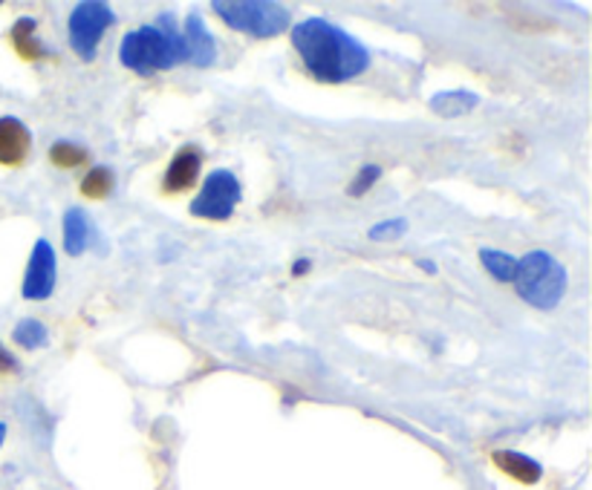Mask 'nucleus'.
I'll use <instances>...</instances> for the list:
<instances>
[{
  "label": "nucleus",
  "instance_id": "f257e3e1",
  "mask_svg": "<svg viewBox=\"0 0 592 490\" xmlns=\"http://www.w3.org/2000/svg\"><path fill=\"white\" fill-rule=\"evenodd\" d=\"M292 47L304 61L306 73L315 75L318 82H350L371 66V52L353 35L324 17H306L292 26Z\"/></svg>",
  "mask_w": 592,
  "mask_h": 490
},
{
  "label": "nucleus",
  "instance_id": "f03ea898",
  "mask_svg": "<svg viewBox=\"0 0 592 490\" xmlns=\"http://www.w3.org/2000/svg\"><path fill=\"white\" fill-rule=\"evenodd\" d=\"M119 61L140 75L162 73V70H171L173 64L185 61V44H182V33L173 24V17L162 12L157 24L140 26L124 35L122 47H119Z\"/></svg>",
  "mask_w": 592,
  "mask_h": 490
},
{
  "label": "nucleus",
  "instance_id": "7ed1b4c3",
  "mask_svg": "<svg viewBox=\"0 0 592 490\" xmlns=\"http://www.w3.org/2000/svg\"><path fill=\"white\" fill-rule=\"evenodd\" d=\"M515 289L520 301H527L535 309L549 311L564 301L567 292V269L560 266L552 254L532 252L523 260H518V274H515Z\"/></svg>",
  "mask_w": 592,
  "mask_h": 490
},
{
  "label": "nucleus",
  "instance_id": "20e7f679",
  "mask_svg": "<svg viewBox=\"0 0 592 490\" xmlns=\"http://www.w3.org/2000/svg\"><path fill=\"white\" fill-rule=\"evenodd\" d=\"M212 9L231 29L252 35V38H275V35L287 33L292 24L289 9L271 3V0H215Z\"/></svg>",
  "mask_w": 592,
  "mask_h": 490
},
{
  "label": "nucleus",
  "instance_id": "39448f33",
  "mask_svg": "<svg viewBox=\"0 0 592 490\" xmlns=\"http://www.w3.org/2000/svg\"><path fill=\"white\" fill-rule=\"evenodd\" d=\"M113 9L101 0H84L70 15V47L82 61H93L99 52L101 35L108 26H113Z\"/></svg>",
  "mask_w": 592,
  "mask_h": 490
},
{
  "label": "nucleus",
  "instance_id": "423d86ee",
  "mask_svg": "<svg viewBox=\"0 0 592 490\" xmlns=\"http://www.w3.org/2000/svg\"><path fill=\"white\" fill-rule=\"evenodd\" d=\"M240 203V182L231 171H215L206 176L200 196L191 203V213L203 220H229Z\"/></svg>",
  "mask_w": 592,
  "mask_h": 490
},
{
  "label": "nucleus",
  "instance_id": "0eeeda50",
  "mask_svg": "<svg viewBox=\"0 0 592 490\" xmlns=\"http://www.w3.org/2000/svg\"><path fill=\"white\" fill-rule=\"evenodd\" d=\"M56 248L47 240H38L26 266L24 278V297L26 301H47L56 289Z\"/></svg>",
  "mask_w": 592,
  "mask_h": 490
},
{
  "label": "nucleus",
  "instance_id": "6e6552de",
  "mask_svg": "<svg viewBox=\"0 0 592 490\" xmlns=\"http://www.w3.org/2000/svg\"><path fill=\"white\" fill-rule=\"evenodd\" d=\"M182 44H185V61L194 66H208L217 58V44L208 33L206 21L200 15H189L185 29H182Z\"/></svg>",
  "mask_w": 592,
  "mask_h": 490
},
{
  "label": "nucleus",
  "instance_id": "1a4fd4ad",
  "mask_svg": "<svg viewBox=\"0 0 592 490\" xmlns=\"http://www.w3.org/2000/svg\"><path fill=\"white\" fill-rule=\"evenodd\" d=\"M200 164H203V156H200L197 147H182L180 154L173 156L168 173H165V194H182V191H189L191 185L197 182Z\"/></svg>",
  "mask_w": 592,
  "mask_h": 490
},
{
  "label": "nucleus",
  "instance_id": "9d476101",
  "mask_svg": "<svg viewBox=\"0 0 592 490\" xmlns=\"http://www.w3.org/2000/svg\"><path fill=\"white\" fill-rule=\"evenodd\" d=\"M29 154V131L24 122H17L12 115L0 119V162L21 164Z\"/></svg>",
  "mask_w": 592,
  "mask_h": 490
},
{
  "label": "nucleus",
  "instance_id": "9b49d317",
  "mask_svg": "<svg viewBox=\"0 0 592 490\" xmlns=\"http://www.w3.org/2000/svg\"><path fill=\"white\" fill-rule=\"evenodd\" d=\"M492 458H494V465L500 467L506 476H511L515 482L535 485L543 476V467L537 465L535 458L523 456V453H515V450H497Z\"/></svg>",
  "mask_w": 592,
  "mask_h": 490
},
{
  "label": "nucleus",
  "instance_id": "f8f14e48",
  "mask_svg": "<svg viewBox=\"0 0 592 490\" xmlns=\"http://www.w3.org/2000/svg\"><path fill=\"white\" fill-rule=\"evenodd\" d=\"M428 105L436 115L454 119V115L471 113V110L480 105V98H478V93H469V90H445V93H436Z\"/></svg>",
  "mask_w": 592,
  "mask_h": 490
},
{
  "label": "nucleus",
  "instance_id": "ddd939ff",
  "mask_svg": "<svg viewBox=\"0 0 592 490\" xmlns=\"http://www.w3.org/2000/svg\"><path fill=\"white\" fill-rule=\"evenodd\" d=\"M90 243V220H87V213L82 208H70L64 213V248L70 257H78L84 254Z\"/></svg>",
  "mask_w": 592,
  "mask_h": 490
},
{
  "label": "nucleus",
  "instance_id": "4468645a",
  "mask_svg": "<svg viewBox=\"0 0 592 490\" xmlns=\"http://www.w3.org/2000/svg\"><path fill=\"white\" fill-rule=\"evenodd\" d=\"M35 29H38L35 17H21V21L12 26V47H15L17 56L26 58V61H38V58L47 56Z\"/></svg>",
  "mask_w": 592,
  "mask_h": 490
},
{
  "label": "nucleus",
  "instance_id": "2eb2a0df",
  "mask_svg": "<svg viewBox=\"0 0 592 490\" xmlns=\"http://www.w3.org/2000/svg\"><path fill=\"white\" fill-rule=\"evenodd\" d=\"M480 260H483V269L488 271L494 280H500V283H515L518 260H515L511 254L500 252V248H480Z\"/></svg>",
  "mask_w": 592,
  "mask_h": 490
},
{
  "label": "nucleus",
  "instance_id": "dca6fc26",
  "mask_svg": "<svg viewBox=\"0 0 592 490\" xmlns=\"http://www.w3.org/2000/svg\"><path fill=\"white\" fill-rule=\"evenodd\" d=\"M12 338H15L17 346H24V350H38V346H47V343H50V332H47V327H44L41 320H35V318L21 320V323L15 327V332H12Z\"/></svg>",
  "mask_w": 592,
  "mask_h": 490
},
{
  "label": "nucleus",
  "instance_id": "f3484780",
  "mask_svg": "<svg viewBox=\"0 0 592 490\" xmlns=\"http://www.w3.org/2000/svg\"><path fill=\"white\" fill-rule=\"evenodd\" d=\"M113 191V173L108 168H93L82 182V194L90 199H105Z\"/></svg>",
  "mask_w": 592,
  "mask_h": 490
},
{
  "label": "nucleus",
  "instance_id": "a211bd4d",
  "mask_svg": "<svg viewBox=\"0 0 592 490\" xmlns=\"http://www.w3.org/2000/svg\"><path fill=\"white\" fill-rule=\"evenodd\" d=\"M50 159L58 168H78V164H84L87 154H84L82 147L70 145V142H56L50 147Z\"/></svg>",
  "mask_w": 592,
  "mask_h": 490
},
{
  "label": "nucleus",
  "instance_id": "6ab92c4d",
  "mask_svg": "<svg viewBox=\"0 0 592 490\" xmlns=\"http://www.w3.org/2000/svg\"><path fill=\"white\" fill-rule=\"evenodd\" d=\"M378 176H382V168H378V164H364L362 171L355 173V180L350 182L347 194H350V196H364L367 191L373 188V185H376Z\"/></svg>",
  "mask_w": 592,
  "mask_h": 490
},
{
  "label": "nucleus",
  "instance_id": "aec40b11",
  "mask_svg": "<svg viewBox=\"0 0 592 490\" xmlns=\"http://www.w3.org/2000/svg\"><path fill=\"white\" fill-rule=\"evenodd\" d=\"M408 231V220H387V222H376L371 229V240L382 243V240H399Z\"/></svg>",
  "mask_w": 592,
  "mask_h": 490
},
{
  "label": "nucleus",
  "instance_id": "412c9836",
  "mask_svg": "<svg viewBox=\"0 0 592 490\" xmlns=\"http://www.w3.org/2000/svg\"><path fill=\"white\" fill-rule=\"evenodd\" d=\"M15 369H17L15 358H12V355L3 350V343H0V376H3V372H15Z\"/></svg>",
  "mask_w": 592,
  "mask_h": 490
},
{
  "label": "nucleus",
  "instance_id": "4be33fe9",
  "mask_svg": "<svg viewBox=\"0 0 592 490\" xmlns=\"http://www.w3.org/2000/svg\"><path fill=\"white\" fill-rule=\"evenodd\" d=\"M310 266H313V262H310V260L292 262V274H306V271H310Z\"/></svg>",
  "mask_w": 592,
  "mask_h": 490
},
{
  "label": "nucleus",
  "instance_id": "5701e85b",
  "mask_svg": "<svg viewBox=\"0 0 592 490\" xmlns=\"http://www.w3.org/2000/svg\"><path fill=\"white\" fill-rule=\"evenodd\" d=\"M420 266H422V269H425V271H431V274H434V271H436L434 262H428V260H420Z\"/></svg>",
  "mask_w": 592,
  "mask_h": 490
},
{
  "label": "nucleus",
  "instance_id": "b1692460",
  "mask_svg": "<svg viewBox=\"0 0 592 490\" xmlns=\"http://www.w3.org/2000/svg\"><path fill=\"white\" fill-rule=\"evenodd\" d=\"M3 441H7V425L0 421V448H3Z\"/></svg>",
  "mask_w": 592,
  "mask_h": 490
}]
</instances>
